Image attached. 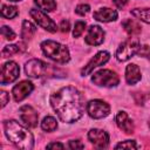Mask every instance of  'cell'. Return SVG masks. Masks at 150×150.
Listing matches in <instances>:
<instances>
[{
    "label": "cell",
    "instance_id": "obj_1",
    "mask_svg": "<svg viewBox=\"0 0 150 150\" xmlns=\"http://www.w3.org/2000/svg\"><path fill=\"white\" fill-rule=\"evenodd\" d=\"M49 102L59 118L64 123L77 122L84 112L82 94L71 86L63 87L53 93Z\"/></svg>",
    "mask_w": 150,
    "mask_h": 150
},
{
    "label": "cell",
    "instance_id": "obj_2",
    "mask_svg": "<svg viewBox=\"0 0 150 150\" xmlns=\"http://www.w3.org/2000/svg\"><path fill=\"white\" fill-rule=\"evenodd\" d=\"M4 130L6 137L19 149L30 150L34 146V136L23 124L14 120H7L4 122Z\"/></svg>",
    "mask_w": 150,
    "mask_h": 150
},
{
    "label": "cell",
    "instance_id": "obj_3",
    "mask_svg": "<svg viewBox=\"0 0 150 150\" xmlns=\"http://www.w3.org/2000/svg\"><path fill=\"white\" fill-rule=\"evenodd\" d=\"M41 49L43 54L50 60L57 63H67L70 60L69 49L67 46L61 45L53 40H45L41 42Z\"/></svg>",
    "mask_w": 150,
    "mask_h": 150
},
{
    "label": "cell",
    "instance_id": "obj_4",
    "mask_svg": "<svg viewBox=\"0 0 150 150\" xmlns=\"http://www.w3.org/2000/svg\"><path fill=\"white\" fill-rule=\"evenodd\" d=\"M139 48H141V46H139V41H138L137 39L129 38L128 40L123 41V42L118 46L115 56H116L117 61H120V62H124V61L130 60L134 55H136V54L138 53Z\"/></svg>",
    "mask_w": 150,
    "mask_h": 150
},
{
    "label": "cell",
    "instance_id": "obj_5",
    "mask_svg": "<svg viewBox=\"0 0 150 150\" xmlns=\"http://www.w3.org/2000/svg\"><path fill=\"white\" fill-rule=\"evenodd\" d=\"M91 82L98 87H116L120 83L118 75L110 69H100L91 76Z\"/></svg>",
    "mask_w": 150,
    "mask_h": 150
},
{
    "label": "cell",
    "instance_id": "obj_6",
    "mask_svg": "<svg viewBox=\"0 0 150 150\" xmlns=\"http://www.w3.org/2000/svg\"><path fill=\"white\" fill-rule=\"evenodd\" d=\"M86 110L91 118L100 120L107 117L110 112V105L103 100H91L87 103Z\"/></svg>",
    "mask_w": 150,
    "mask_h": 150
},
{
    "label": "cell",
    "instance_id": "obj_7",
    "mask_svg": "<svg viewBox=\"0 0 150 150\" xmlns=\"http://www.w3.org/2000/svg\"><path fill=\"white\" fill-rule=\"evenodd\" d=\"M48 68L49 64L39 59H32L25 63V73L28 77L32 79H39L46 75Z\"/></svg>",
    "mask_w": 150,
    "mask_h": 150
},
{
    "label": "cell",
    "instance_id": "obj_8",
    "mask_svg": "<svg viewBox=\"0 0 150 150\" xmlns=\"http://www.w3.org/2000/svg\"><path fill=\"white\" fill-rule=\"evenodd\" d=\"M29 14L30 16L35 20V22L43 29H46L47 32H50V33H55L57 30V26L56 23L41 9H30L29 11Z\"/></svg>",
    "mask_w": 150,
    "mask_h": 150
},
{
    "label": "cell",
    "instance_id": "obj_9",
    "mask_svg": "<svg viewBox=\"0 0 150 150\" xmlns=\"http://www.w3.org/2000/svg\"><path fill=\"white\" fill-rule=\"evenodd\" d=\"M19 75H20V68H19L18 63L14 61H8V62L4 63L2 68H1L0 83L2 86L9 84V83L14 82L19 77Z\"/></svg>",
    "mask_w": 150,
    "mask_h": 150
},
{
    "label": "cell",
    "instance_id": "obj_10",
    "mask_svg": "<svg viewBox=\"0 0 150 150\" xmlns=\"http://www.w3.org/2000/svg\"><path fill=\"white\" fill-rule=\"evenodd\" d=\"M109 59H110V54H109L108 52H105V50H100V52L96 53V54L94 55V57H91L90 61L82 68L81 75H82V76L89 75L95 68L105 64V63L109 61Z\"/></svg>",
    "mask_w": 150,
    "mask_h": 150
},
{
    "label": "cell",
    "instance_id": "obj_11",
    "mask_svg": "<svg viewBox=\"0 0 150 150\" xmlns=\"http://www.w3.org/2000/svg\"><path fill=\"white\" fill-rule=\"evenodd\" d=\"M19 117L23 125L27 128H35L39 122V114L38 111L30 105H22L19 109Z\"/></svg>",
    "mask_w": 150,
    "mask_h": 150
},
{
    "label": "cell",
    "instance_id": "obj_12",
    "mask_svg": "<svg viewBox=\"0 0 150 150\" xmlns=\"http://www.w3.org/2000/svg\"><path fill=\"white\" fill-rule=\"evenodd\" d=\"M88 139L97 149H104L109 144V135L107 131L101 129H90L88 132Z\"/></svg>",
    "mask_w": 150,
    "mask_h": 150
},
{
    "label": "cell",
    "instance_id": "obj_13",
    "mask_svg": "<svg viewBox=\"0 0 150 150\" xmlns=\"http://www.w3.org/2000/svg\"><path fill=\"white\" fill-rule=\"evenodd\" d=\"M104 30L98 25H91L88 28V33L84 38V41L89 46H100L104 41Z\"/></svg>",
    "mask_w": 150,
    "mask_h": 150
},
{
    "label": "cell",
    "instance_id": "obj_14",
    "mask_svg": "<svg viewBox=\"0 0 150 150\" xmlns=\"http://www.w3.org/2000/svg\"><path fill=\"white\" fill-rule=\"evenodd\" d=\"M34 89V86L30 81H21L18 84H15L12 89V94L15 102H21L25 100Z\"/></svg>",
    "mask_w": 150,
    "mask_h": 150
},
{
    "label": "cell",
    "instance_id": "obj_15",
    "mask_svg": "<svg viewBox=\"0 0 150 150\" xmlns=\"http://www.w3.org/2000/svg\"><path fill=\"white\" fill-rule=\"evenodd\" d=\"M115 121H116L117 127L122 131H124L125 134H132L134 132V130H135L134 122L128 116V114L125 111H118L115 116Z\"/></svg>",
    "mask_w": 150,
    "mask_h": 150
},
{
    "label": "cell",
    "instance_id": "obj_16",
    "mask_svg": "<svg viewBox=\"0 0 150 150\" xmlns=\"http://www.w3.org/2000/svg\"><path fill=\"white\" fill-rule=\"evenodd\" d=\"M118 18V14L115 9L109 7H102L98 11L94 12V19L100 22H111Z\"/></svg>",
    "mask_w": 150,
    "mask_h": 150
},
{
    "label": "cell",
    "instance_id": "obj_17",
    "mask_svg": "<svg viewBox=\"0 0 150 150\" xmlns=\"http://www.w3.org/2000/svg\"><path fill=\"white\" fill-rule=\"evenodd\" d=\"M141 70L137 64L129 63L125 68V81L128 84H135L141 81Z\"/></svg>",
    "mask_w": 150,
    "mask_h": 150
},
{
    "label": "cell",
    "instance_id": "obj_18",
    "mask_svg": "<svg viewBox=\"0 0 150 150\" xmlns=\"http://www.w3.org/2000/svg\"><path fill=\"white\" fill-rule=\"evenodd\" d=\"M122 27L124 28V30L129 34V35H138L139 33H141V30H142V27H141V25L137 22V21H135V20H132V19H127V20H124L123 22H122Z\"/></svg>",
    "mask_w": 150,
    "mask_h": 150
},
{
    "label": "cell",
    "instance_id": "obj_19",
    "mask_svg": "<svg viewBox=\"0 0 150 150\" xmlns=\"http://www.w3.org/2000/svg\"><path fill=\"white\" fill-rule=\"evenodd\" d=\"M36 33V27L28 20L22 21V27H21V38L23 40H29L33 38V35Z\"/></svg>",
    "mask_w": 150,
    "mask_h": 150
},
{
    "label": "cell",
    "instance_id": "obj_20",
    "mask_svg": "<svg viewBox=\"0 0 150 150\" xmlns=\"http://www.w3.org/2000/svg\"><path fill=\"white\" fill-rule=\"evenodd\" d=\"M131 15L136 19L150 25V8H135L131 9Z\"/></svg>",
    "mask_w": 150,
    "mask_h": 150
},
{
    "label": "cell",
    "instance_id": "obj_21",
    "mask_svg": "<svg viewBox=\"0 0 150 150\" xmlns=\"http://www.w3.org/2000/svg\"><path fill=\"white\" fill-rule=\"evenodd\" d=\"M41 128H42V130H45L47 132H52V131L56 130L57 121L53 116H46L41 122Z\"/></svg>",
    "mask_w": 150,
    "mask_h": 150
},
{
    "label": "cell",
    "instance_id": "obj_22",
    "mask_svg": "<svg viewBox=\"0 0 150 150\" xmlns=\"http://www.w3.org/2000/svg\"><path fill=\"white\" fill-rule=\"evenodd\" d=\"M34 2L38 8L43 12H53L54 9H56L55 0H34Z\"/></svg>",
    "mask_w": 150,
    "mask_h": 150
},
{
    "label": "cell",
    "instance_id": "obj_23",
    "mask_svg": "<svg viewBox=\"0 0 150 150\" xmlns=\"http://www.w3.org/2000/svg\"><path fill=\"white\" fill-rule=\"evenodd\" d=\"M19 14V11L15 6L12 5H2L1 6V15L5 19H13Z\"/></svg>",
    "mask_w": 150,
    "mask_h": 150
},
{
    "label": "cell",
    "instance_id": "obj_24",
    "mask_svg": "<svg viewBox=\"0 0 150 150\" xmlns=\"http://www.w3.org/2000/svg\"><path fill=\"white\" fill-rule=\"evenodd\" d=\"M20 52L21 50H20V45L19 43L18 45H7V46L4 47L2 52H1V55H2V57H8V56H12V55L18 54Z\"/></svg>",
    "mask_w": 150,
    "mask_h": 150
},
{
    "label": "cell",
    "instance_id": "obj_25",
    "mask_svg": "<svg viewBox=\"0 0 150 150\" xmlns=\"http://www.w3.org/2000/svg\"><path fill=\"white\" fill-rule=\"evenodd\" d=\"M137 148H138V145L136 144V141H134V139H127V141L120 142L118 144L115 145V149H130V150L132 149V150H135Z\"/></svg>",
    "mask_w": 150,
    "mask_h": 150
},
{
    "label": "cell",
    "instance_id": "obj_26",
    "mask_svg": "<svg viewBox=\"0 0 150 150\" xmlns=\"http://www.w3.org/2000/svg\"><path fill=\"white\" fill-rule=\"evenodd\" d=\"M86 29V22L84 21H76L74 29H73V36L74 38H79Z\"/></svg>",
    "mask_w": 150,
    "mask_h": 150
},
{
    "label": "cell",
    "instance_id": "obj_27",
    "mask_svg": "<svg viewBox=\"0 0 150 150\" xmlns=\"http://www.w3.org/2000/svg\"><path fill=\"white\" fill-rule=\"evenodd\" d=\"M1 34L7 40H14L16 38V34L14 33V30L12 28H9L8 26H2L1 27Z\"/></svg>",
    "mask_w": 150,
    "mask_h": 150
},
{
    "label": "cell",
    "instance_id": "obj_28",
    "mask_svg": "<svg viewBox=\"0 0 150 150\" xmlns=\"http://www.w3.org/2000/svg\"><path fill=\"white\" fill-rule=\"evenodd\" d=\"M89 11H90V6H89L88 4H81V5H77L76 8H75V13L79 14V15H81V16L86 15Z\"/></svg>",
    "mask_w": 150,
    "mask_h": 150
},
{
    "label": "cell",
    "instance_id": "obj_29",
    "mask_svg": "<svg viewBox=\"0 0 150 150\" xmlns=\"http://www.w3.org/2000/svg\"><path fill=\"white\" fill-rule=\"evenodd\" d=\"M68 146L70 149H73V150H77V149H83L84 148V144L80 139H71V141H69Z\"/></svg>",
    "mask_w": 150,
    "mask_h": 150
},
{
    "label": "cell",
    "instance_id": "obj_30",
    "mask_svg": "<svg viewBox=\"0 0 150 150\" xmlns=\"http://www.w3.org/2000/svg\"><path fill=\"white\" fill-rule=\"evenodd\" d=\"M59 28H60V30H61V32L67 33V32L70 29V23H69V21H68V20H66V19H63V20L60 22Z\"/></svg>",
    "mask_w": 150,
    "mask_h": 150
},
{
    "label": "cell",
    "instance_id": "obj_31",
    "mask_svg": "<svg viewBox=\"0 0 150 150\" xmlns=\"http://www.w3.org/2000/svg\"><path fill=\"white\" fill-rule=\"evenodd\" d=\"M0 98H1V108H4L9 101V95L7 94V91L1 90L0 91Z\"/></svg>",
    "mask_w": 150,
    "mask_h": 150
},
{
    "label": "cell",
    "instance_id": "obj_32",
    "mask_svg": "<svg viewBox=\"0 0 150 150\" xmlns=\"http://www.w3.org/2000/svg\"><path fill=\"white\" fill-rule=\"evenodd\" d=\"M46 148H47V149H63L64 145H63L62 143H60V142H52V143L47 144Z\"/></svg>",
    "mask_w": 150,
    "mask_h": 150
},
{
    "label": "cell",
    "instance_id": "obj_33",
    "mask_svg": "<svg viewBox=\"0 0 150 150\" xmlns=\"http://www.w3.org/2000/svg\"><path fill=\"white\" fill-rule=\"evenodd\" d=\"M128 1H129V0H114V4H115V6H116L117 8L122 9V8L128 4Z\"/></svg>",
    "mask_w": 150,
    "mask_h": 150
},
{
    "label": "cell",
    "instance_id": "obj_34",
    "mask_svg": "<svg viewBox=\"0 0 150 150\" xmlns=\"http://www.w3.org/2000/svg\"><path fill=\"white\" fill-rule=\"evenodd\" d=\"M9 1H13V2H18V1H21V0H9Z\"/></svg>",
    "mask_w": 150,
    "mask_h": 150
},
{
    "label": "cell",
    "instance_id": "obj_35",
    "mask_svg": "<svg viewBox=\"0 0 150 150\" xmlns=\"http://www.w3.org/2000/svg\"><path fill=\"white\" fill-rule=\"evenodd\" d=\"M149 127H150V120H149Z\"/></svg>",
    "mask_w": 150,
    "mask_h": 150
},
{
    "label": "cell",
    "instance_id": "obj_36",
    "mask_svg": "<svg viewBox=\"0 0 150 150\" xmlns=\"http://www.w3.org/2000/svg\"><path fill=\"white\" fill-rule=\"evenodd\" d=\"M149 59H150V53H149Z\"/></svg>",
    "mask_w": 150,
    "mask_h": 150
}]
</instances>
